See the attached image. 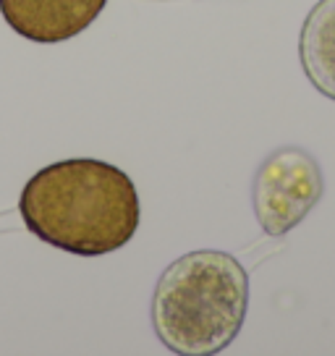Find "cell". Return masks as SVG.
I'll list each match as a JSON object with an SVG mask.
<instances>
[{"label":"cell","instance_id":"obj_1","mask_svg":"<svg viewBox=\"0 0 335 356\" xmlns=\"http://www.w3.org/2000/svg\"><path fill=\"white\" fill-rule=\"evenodd\" d=\"M19 212L40 241L68 254L100 257L134 238L139 194L121 168L95 157H74L29 178Z\"/></svg>","mask_w":335,"mask_h":356},{"label":"cell","instance_id":"obj_2","mask_svg":"<svg viewBox=\"0 0 335 356\" xmlns=\"http://www.w3.org/2000/svg\"><path fill=\"white\" fill-rule=\"evenodd\" d=\"M249 309V275L228 252L202 249L179 257L160 275L152 327L168 351L218 354L236 341Z\"/></svg>","mask_w":335,"mask_h":356},{"label":"cell","instance_id":"obj_3","mask_svg":"<svg viewBox=\"0 0 335 356\" xmlns=\"http://www.w3.org/2000/svg\"><path fill=\"white\" fill-rule=\"evenodd\" d=\"M325 191L322 170L307 149L283 147L259 165L254 178V215L262 231L283 236L309 215Z\"/></svg>","mask_w":335,"mask_h":356},{"label":"cell","instance_id":"obj_4","mask_svg":"<svg viewBox=\"0 0 335 356\" xmlns=\"http://www.w3.org/2000/svg\"><path fill=\"white\" fill-rule=\"evenodd\" d=\"M108 0H0V13L16 34L56 44L81 34Z\"/></svg>","mask_w":335,"mask_h":356},{"label":"cell","instance_id":"obj_5","mask_svg":"<svg viewBox=\"0 0 335 356\" xmlns=\"http://www.w3.org/2000/svg\"><path fill=\"white\" fill-rule=\"evenodd\" d=\"M299 58L312 87L335 100V0H320L307 13L299 37Z\"/></svg>","mask_w":335,"mask_h":356}]
</instances>
